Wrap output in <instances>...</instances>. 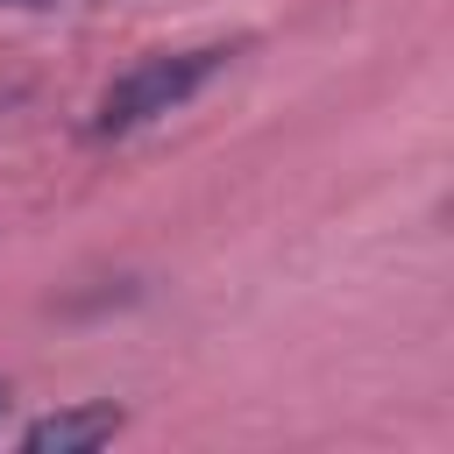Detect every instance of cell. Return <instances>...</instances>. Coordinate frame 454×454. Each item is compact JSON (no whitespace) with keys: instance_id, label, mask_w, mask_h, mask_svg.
<instances>
[{"instance_id":"1","label":"cell","mask_w":454,"mask_h":454,"mask_svg":"<svg viewBox=\"0 0 454 454\" xmlns=\"http://www.w3.org/2000/svg\"><path fill=\"white\" fill-rule=\"evenodd\" d=\"M220 57L227 50H163V57H142V64H128L106 92H99V114H92V128L99 135H135V128H149L156 114H170V106H184L213 71H220Z\"/></svg>"},{"instance_id":"2","label":"cell","mask_w":454,"mask_h":454,"mask_svg":"<svg viewBox=\"0 0 454 454\" xmlns=\"http://www.w3.org/2000/svg\"><path fill=\"white\" fill-rule=\"evenodd\" d=\"M121 433V411L114 404H71V411H50L21 433V454H85L99 440Z\"/></svg>"},{"instance_id":"3","label":"cell","mask_w":454,"mask_h":454,"mask_svg":"<svg viewBox=\"0 0 454 454\" xmlns=\"http://www.w3.org/2000/svg\"><path fill=\"white\" fill-rule=\"evenodd\" d=\"M14 7H43V0H14Z\"/></svg>"},{"instance_id":"4","label":"cell","mask_w":454,"mask_h":454,"mask_svg":"<svg viewBox=\"0 0 454 454\" xmlns=\"http://www.w3.org/2000/svg\"><path fill=\"white\" fill-rule=\"evenodd\" d=\"M0 411H7V390H0Z\"/></svg>"}]
</instances>
